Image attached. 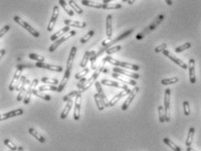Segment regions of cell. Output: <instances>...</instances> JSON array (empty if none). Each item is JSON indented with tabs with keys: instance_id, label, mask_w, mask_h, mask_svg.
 Returning a JSON list of instances; mask_svg holds the SVG:
<instances>
[{
	"instance_id": "44dd1931",
	"label": "cell",
	"mask_w": 201,
	"mask_h": 151,
	"mask_svg": "<svg viewBox=\"0 0 201 151\" xmlns=\"http://www.w3.org/2000/svg\"><path fill=\"white\" fill-rule=\"evenodd\" d=\"M94 86H95V88H96V90H97V94H98L99 95H100V97L103 99V102H104V104H105V107H106V108H107V107H109V101H108V98H107L105 93L103 91V87H102V83L99 82V81H95Z\"/></svg>"
},
{
	"instance_id": "7dc6e473",
	"label": "cell",
	"mask_w": 201,
	"mask_h": 151,
	"mask_svg": "<svg viewBox=\"0 0 201 151\" xmlns=\"http://www.w3.org/2000/svg\"><path fill=\"white\" fill-rule=\"evenodd\" d=\"M121 49H122V46H114L109 47L108 49H107L105 53H106V54L110 55L112 54V53H117V52L121 51Z\"/></svg>"
},
{
	"instance_id": "f35d334b",
	"label": "cell",
	"mask_w": 201,
	"mask_h": 151,
	"mask_svg": "<svg viewBox=\"0 0 201 151\" xmlns=\"http://www.w3.org/2000/svg\"><path fill=\"white\" fill-rule=\"evenodd\" d=\"M41 82L45 83V84H48V85H54V86L60 84V81L57 79L47 78V77H44V78L41 79Z\"/></svg>"
},
{
	"instance_id": "7402d4cb",
	"label": "cell",
	"mask_w": 201,
	"mask_h": 151,
	"mask_svg": "<svg viewBox=\"0 0 201 151\" xmlns=\"http://www.w3.org/2000/svg\"><path fill=\"white\" fill-rule=\"evenodd\" d=\"M112 77L116 79V80H119L120 82L124 83V84H130V85L133 86V87H136V82L134 80L127 78V77L124 78L123 76H121V74H119V73H112Z\"/></svg>"
},
{
	"instance_id": "be15d7a7",
	"label": "cell",
	"mask_w": 201,
	"mask_h": 151,
	"mask_svg": "<svg viewBox=\"0 0 201 151\" xmlns=\"http://www.w3.org/2000/svg\"><path fill=\"white\" fill-rule=\"evenodd\" d=\"M9 151H12V150H11V149H10V150Z\"/></svg>"
},
{
	"instance_id": "681fc988",
	"label": "cell",
	"mask_w": 201,
	"mask_h": 151,
	"mask_svg": "<svg viewBox=\"0 0 201 151\" xmlns=\"http://www.w3.org/2000/svg\"><path fill=\"white\" fill-rule=\"evenodd\" d=\"M183 108H184V114L185 115H190L191 114V109H190V105L188 101H184L183 102Z\"/></svg>"
},
{
	"instance_id": "ba28073f",
	"label": "cell",
	"mask_w": 201,
	"mask_h": 151,
	"mask_svg": "<svg viewBox=\"0 0 201 151\" xmlns=\"http://www.w3.org/2000/svg\"><path fill=\"white\" fill-rule=\"evenodd\" d=\"M76 34V32L75 31H71L68 34H66V35H64L63 37H61V39H57L56 41L53 42V44L52 45V46H50V47H49V49H48V51L50 52V53H53V52H54V51L56 50L57 48L59 47V46H61V44H63L64 42L66 41L67 39H69L70 38H72V37H74Z\"/></svg>"
},
{
	"instance_id": "ab89813d",
	"label": "cell",
	"mask_w": 201,
	"mask_h": 151,
	"mask_svg": "<svg viewBox=\"0 0 201 151\" xmlns=\"http://www.w3.org/2000/svg\"><path fill=\"white\" fill-rule=\"evenodd\" d=\"M89 56H90V52L89 51H86L84 53V55H83V58H82V60L80 61V67H82V68H85V67H87L86 66L88 64V61L89 60Z\"/></svg>"
},
{
	"instance_id": "52a82bcc",
	"label": "cell",
	"mask_w": 201,
	"mask_h": 151,
	"mask_svg": "<svg viewBox=\"0 0 201 151\" xmlns=\"http://www.w3.org/2000/svg\"><path fill=\"white\" fill-rule=\"evenodd\" d=\"M170 104H171V89L167 88L164 92V113H165V121H170Z\"/></svg>"
},
{
	"instance_id": "d6a6232c",
	"label": "cell",
	"mask_w": 201,
	"mask_h": 151,
	"mask_svg": "<svg viewBox=\"0 0 201 151\" xmlns=\"http://www.w3.org/2000/svg\"><path fill=\"white\" fill-rule=\"evenodd\" d=\"M33 94L36 97H39V98L43 99V100H45V101H51V96H50L49 94H44L43 92L39 91V89H34V90H33Z\"/></svg>"
},
{
	"instance_id": "6f0895ef",
	"label": "cell",
	"mask_w": 201,
	"mask_h": 151,
	"mask_svg": "<svg viewBox=\"0 0 201 151\" xmlns=\"http://www.w3.org/2000/svg\"><path fill=\"white\" fill-rule=\"evenodd\" d=\"M186 151H197L195 149H193V148H192V147H187L186 149Z\"/></svg>"
},
{
	"instance_id": "5b68a950",
	"label": "cell",
	"mask_w": 201,
	"mask_h": 151,
	"mask_svg": "<svg viewBox=\"0 0 201 151\" xmlns=\"http://www.w3.org/2000/svg\"><path fill=\"white\" fill-rule=\"evenodd\" d=\"M133 32H134V29H130V30H128V31H126V32H123V33H122V34H121L120 36L117 37L116 39H115L111 40V41L109 42V43L106 44V45H104V46H102V47H101L100 51H99L98 53H96L97 58H98L99 56L102 54V53H103L104 52H106V50H107V49H108L109 47H111V46H113L115 43L120 41V40H122V39H125V38H127L128 36H130V35L131 33H132Z\"/></svg>"
},
{
	"instance_id": "b9f144b4",
	"label": "cell",
	"mask_w": 201,
	"mask_h": 151,
	"mask_svg": "<svg viewBox=\"0 0 201 151\" xmlns=\"http://www.w3.org/2000/svg\"><path fill=\"white\" fill-rule=\"evenodd\" d=\"M158 117L160 123H164L165 121V113H164V108L163 106H159L158 108Z\"/></svg>"
},
{
	"instance_id": "6da1fadb",
	"label": "cell",
	"mask_w": 201,
	"mask_h": 151,
	"mask_svg": "<svg viewBox=\"0 0 201 151\" xmlns=\"http://www.w3.org/2000/svg\"><path fill=\"white\" fill-rule=\"evenodd\" d=\"M76 53H77L76 46H73L71 48L70 53H69V56H68L67 62H66V68L65 73H64V75H63V78L61 80L59 86H58V93H61L64 90L66 83H67L68 80L70 78L71 71H72V68H73V63H74V60H75Z\"/></svg>"
},
{
	"instance_id": "680465c9",
	"label": "cell",
	"mask_w": 201,
	"mask_h": 151,
	"mask_svg": "<svg viewBox=\"0 0 201 151\" xmlns=\"http://www.w3.org/2000/svg\"><path fill=\"white\" fill-rule=\"evenodd\" d=\"M136 2V0H128V4L130 5H132Z\"/></svg>"
},
{
	"instance_id": "74e56055",
	"label": "cell",
	"mask_w": 201,
	"mask_h": 151,
	"mask_svg": "<svg viewBox=\"0 0 201 151\" xmlns=\"http://www.w3.org/2000/svg\"><path fill=\"white\" fill-rule=\"evenodd\" d=\"M96 59H97V56H96V53L95 51L92 50L90 52V56H89V60L91 62V68L92 70H95V62H96Z\"/></svg>"
},
{
	"instance_id": "8fae6325",
	"label": "cell",
	"mask_w": 201,
	"mask_h": 151,
	"mask_svg": "<svg viewBox=\"0 0 201 151\" xmlns=\"http://www.w3.org/2000/svg\"><path fill=\"white\" fill-rule=\"evenodd\" d=\"M163 54H164L165 57H167L168 59H170L172 62H174L175 64L179 66L182 69H185H185L188 68V66H187L185 62H183L182 60H180V59H178V57H176L175 55H173L171 52H169V51L167 50H164V52H163Z\"/></svg>"
},
{
	"instance_id": "d590c367",
	"label": "cell",
	"mask_w": 201,
	"mask_h": 151,
	"mask_svg": "<svg viewBox=\"0 0 201 151\" xmlns=\"http://www.w3.org/2000/svg\"><path fill=\"white\" fill-rule=\"evenodd\" d=\"M68 4H69V6H70L71 8L75 11L76 13H78V14L83 13V10L81 9L79 5L76 4V2H75V0H69V1H68Z\"/></svg>"
},
{
	"instance_id": "30bf717a",
	"label": "cell",
	"mask_w": 201,
	"mask_h": 151,
	"mask_svg": "<svg viewBox=\"0 0 201 151\" xmlns=\"http://www.w3.org/2000/svg\"><path fill=\"white\" fill-rule=\"evenodd\" d=\"M113 73H119V74H122V75H124L126 77H130V78L135 79V80H137V79L140 78V75L138 73L129 71L127 69H122L121 67H118V66L113 67Z\"/></svg>"
},
{
	"instance_id": "7bdbcfd3",
	"label": "cell",
	"mask_w": 201,
	"mask_h": 151,
	"mask_svg": "<svg viewBox=\"0 0 201 151\" xmlns=\"http://www.w3.org/2000/svg\"><path fill=\"white\" fill-rule=\"evenodd\" d=\"M191 47H192V44H191L190 42H186V43H185L182 46L176 47V48H175V52L178 53H182V52L187 50V49H189V48H191Z\"/></svg>"
},
{
	"instance_id": "8d00e7d4",
	"label": "cell",
	"mask_w": 201,
	"mask_h": 151,
	"mask_svg": "<svg viewBox=\"0 0 201 151\" xmlns=\"http://www.w3.org/2000/svg\"><path fill=\"white\" fill-rule=\"evenodd\" d=\"M178 77H171V78L168 79H163L161 80V84L164 85V86H167V85H171V84H175V83L178 82Z\"/></svg>"
},
{
	"instance_id": "bcb514c9",
	"label": "cell",
	"mask_w": 201,
	"mask_h": 151,
	"mask_svg": "<svg viewBox=\"0 0 201 151\" xmlns=\"http://www.w3.org/2000/svg\"><path fill=\"white\" fill-rule=\"evenodd\" d=\"M4 143L5 144V146L8 147L10 149H11V150L16 151V150H18V149H19V147L16 146L14 143L11 142V140H9V139H5V141H4Z\"/></svg>"
},
{
	"instance_id": "ac0fdd59",
	"label": "cell",
	"mask_w": 201,
	"mask_h": 151,
	"mask_svg": "<svg viewBox=\"0 0 201 151\" xmlns=\"http://www.w3.org/2000/svg\"><path fill=\"white\" fill-rule=\"evenodd\" d=\"M23 114L24 110L22 108L12 110V111H10V112H7V113H5V114H2L1 116H0V120H1V121H3L9 119V118H12V117L22 115Z\"/></svg>"
},
{
	"instance_id": "2e32d148",
	"label": "cell",
	"mask_w": 201,
	"mask_h": 151,
	"mask_svg": "<svg viewBox=\"0 0 201 151\" xmlns=\"http://www.w3.org/2000/svg\"><path fill=\"white\" fill-rule=\"evenodd\" d=\"M39 68L47 69V70H50V71H53V72H58V73H61L63 71V67L60 66H54V65L47 64L45 62H36L35 65Z\"/></svg>"
},
{
	"instance_id": "484cf974",
	"label": "cell",
	"mask_w": 201,
	"mask_h": 151,
	"mask_svg": "<svg viewBox=\"0 0 201 151\" xmlns=\"http://www.w3.org/2000/svg\"><path fill=\"white\" fill-rule=\"evenodd\" d=\"M70 31V26H67L66 25L65 27H63L62 29H61L60 31H58L57 32H55L54 34H53L51 37H50V40L51 41H56L57 39H59L61 36H63L64 34H66L67 32Z\"/></svg>"
},
{
	"instance_id": "9c48e42d",
	"label": "cell",
	"mask_w": 201,
	"mask_h": 151,
	"mask_svg": "<svg viewBox=\"0 0 201 151\" xmlns=\"http://www.w3.org/2000/svg\"><path fill=\"white\" fill-rule=\"evenodd\" d=\"M139 92V87H135L132 90H131L130 94L128 95L127 97V99L125 100V101L123 102V104L122 106V111H126L128 108H129V107L131 104V102L134 101V99H135V97L136 96V94H137V93Z\"/></svg>"
},
{
	"instance_id": "3957f363",
	"label": "cell",
	"mask_w": 201,
	"mask_h": 151,
	"mask_svg": "<svg viewBox=\"0 0 201 151\" xmlns=\"http://www.w3.org/2000/svg\"><path fill=\"white\" fill-rule=\"evenodd\" d=\"M103 61L108 62L109 64L114 65V66H118V67H122V68L124 69H130V70H132L134 72H137V71L140 70V66L138 65L132 64V63H129V62H124V61H120V60H116V59H114V58L110 57V56H106L103 59Z\"/></svg>"
},
{
	"instance_id": "816d5d0a",
	"label": "cell",
	"mask_w": 201,
	"mask_h": 151,
	"mask_svg": "<svg viewBox=\"0 0 201 151\" xmlns=\"http://www.w3.org/2000/svg\"><path fill=\"white\" fill-rule=\"evenodd\" d=\"M167 47V44L166 43H163V44H161L160 46H157L156 48H155V53H163L164 50H166L165 48Z\"/></svg>"
},
{
	"instance_id": "ee69618b",
	"label": "cell",
	"mask_w": 201,
	"mask_h": 151,
	"mask_svg": "<svg viewBox=\"0 0 201 151\" xmlns=\"http://www.w3.org/2000/svg\"><path fill=\"white\" fill-rule=\"evenodd\" d=\"M164 18V15H159L158 17V18H157V19L155 20L154 22H153V23L151 24L150 26H149V30H150V31H151V30L155 29V28L157 27V26L159 24H160V22H161V21L163 20V18Z\"/></svg>"
},
{
	"instance_id": "11a10c76",
	"label": "cell",
	"mask_w": 201,
	"mask_h": 151,
	"mask_svg": "<svg viewBox=\"0 0 201 151\" xmlns=\"http://www.w3.org/2000/svg\"><path fill=\"white\" fill-rule=\"evenodd\" d=\"M5 54V49H2L1 52H0V58L2 59L4 57V55Z\"/></svg>"
},
{
	"instance_id": "f546056e",
	"label": "cell",
	"mask_w": 201,
	"mask_h": 151,
	"mask_svg": "<svg viewBox=\"0 0 201 151\" xmlns=\"http://www.w3.org/2000/svg\"><path fill=\"white\" fill-rule=\"evenodd\" d=\"M194 133H195V128H193V127L189 128L188 135H187L186 141H185V146L186 147H191V145H192L193 136H194Z\"/></svg>"
},
{
	"instance_id": "1f68e13d",
	"label": "cell",
	"mask_w": 201,
	"mask_h": 151,
	"mask_svg": "<svg viewBox=\"0 0 201 151\" xmlns=\"http://www.w3.org/2000/svg\"><path fill=\"white\" fill-rule=\"evenodd\" d=\"M163 142H164V143H165L167 146L170 147L173 151H181V149H180L178 145H176L171 139H169V138H164V139H163Z\"/></svg>"
},
{
	"instance_id": "ffe728a7",
	"label": "cell",
	"mask_w": 201,
	"mask_h": 151,
	"mask_svg": "<svg viewBox=\"0 0 201 151\" xmlns=\"http://www.w3.org/2000/svg\"><path fill=\"white\" fill-rule=\"evenodd\" d=\"M188 70H189V79L190 82L192 84L196 83V76H195V60L191 59L189 60V66H188Z\"/></svg>"
},
{
	"instance_id": "4dcf8cb0",
	"label": "cell",
	"mask_w": 201,
	"mask_h": 151,
	"mask_svg": "<svg viewBox=\"0 0 201 151\" xmlns=\"http://www.w3.org/2000/svg\"><path fill=\"white\" fill-rule=\"evenodd\" d=\"M59 4L61 6H62V8L64 9V11H66V13H67V15H69L71 17L74 16V11L72 10L71 7H68V5H66L65 0H59Z\"/></svg>"
},
{
	"instance_id": "60d3db41",
	"label": "cell",
	"mask_w": 201,
	"mask_h": 151,
	"mask_svg": "<svg viewBox=\"0 0 201 151\" xmlns=\"http://www.w3.org/2000/svg\"><path fill=\"white\" fill-rule=\"evenodd\" d=\"M89 73V67H85V68H83L81 71H80V72H78L77 73H75V79L76 80H80V79L84 78L85 76L88 74V73Z\"/></svg>"
},
{
	"instance_id": "cb8c5ba5",
	"label": "cell",
	"mask_w": 201,
	"mask_h": 151,
	"mask_svg": "<svg viewBox=\"0 0 201 151\" xmlns=\"http://www.w3.org/2000/svg\"><path fill=\"white\" fill-rule=\"evenodd\" d=\"M64 24L67 26L77 28H85L87 26V24L83 21H78V20H70V19H65Z\"/></svg>"
},
{
	"instance_id": "d4e9b609",
	"label": "cell",
	"mask_w": 201,
	"mask_h": 151,
	"mask_svg": "<svg viewBox=\"0 0 201 151\" xmlns=\"http://www.w3.org/2000/svg\"><path fill=\"white\" fill-rule=\"evenodd\" d=\"M112 20V15L108 14V16H107V18H106V36H107V38H111L113 34Z\"/></svg>"
},
{
	"instance_id": "5bb4252c",
	"label": "cell",
	"mask_w": 201,
	"mask_h": 151,
	"mask_svg": "<svg viewBox=\"0 0 201 151\" xmlns=\"http://www.w3.org/2000/svg\"><path fill=\"white\" fill-rule=\"evenodd\" d=\"M22 73H23V68H18L16 70L14 75H13V77H12V80H11V83H10L9 85L10 91H13V90H15V88H16L18 83H19V80L22 77V76H21V75H22Z\"/></svg>"
},
{
	"instance_id": "f907efd6",
	"label": "cell",
	"mask_w": 201,
	"mask_h": 151,
	"mask_svg": "<svg viewBox=\"0 0 201 151\" xmlns=\"http://www.w3.org/2000/svg\"><path fill=\"white\" fill-rule=\"evenodd\" d=\"M25 80H26V77H25V76H22V77L20 78V80H19V83H18L17 87L15 88V90H16V91H19V90L21 89L22 86L24 85V83L25 82Z\"/></svg>"
},
{
	"instance_id": "6125c7cd",
	"label": "cell",
	"mask_w": 201,
	"mask_h": 151,
	"mask_svg": "<svg viewBox=\"0 0 201 151\" xmlns=\"http://www.w3.org/2000/svg\"><path fill=\"white\" fill-rule=\"evenodd\" d=\"M123 3H125V2H128V0H122Z\"/></svg>"
},
{
	"instance_id": "277c9868",
	"label": "cell",
	"mask_w": 201,
	"mask_h": 151,
	"mask_svg": "<svg viewBox=\"0 0 201 151\" xmlns=\"http://www.w3.org/2000/svg\"><path fill=\"white\" fill-rule=\"evenodd\" d=\"M104 64H105V61H103V64L99 65L98 66L96 67V69L94 70V73L92 74V76L86 81L85 85L82 87V88H81L82 92L87 91L89 88H90V87L93 85L94 83H95L96 80H97V78L99 77V75L101 74V73L103 72V69H104Z\"/></svg>"
},
{
	"instance_id": "d6986e66",
	"label": "cell",
	"mask_w": 201,
	"mask_h": 151,
	"mask_svg": "<svg viewBox=\"0 0 201 151\" xmlns=\"http://www.w3.org/2000/svg\"><path fill=\"white\" fill-rule=\"evenodd\" d=\"M131 90L129 88V89H127V90H122V91L120 92L119 94H117L116 95L115 97H113L112 99L109 101V107H113V106H115L116 104L118 101H120L121 99H122V97L126 96V95H129L130 94Z\"/></svg>"
},
{
	"instance_id": "f5cc1de1",
	"label": "cell",
	"mask_w": 201,
	"mask_h": 151,
	"mask_svg": "<svg viewBox=\"0 0 201 151\" xmlns=\"http://www.w3.org/2000/svg\"><path fill=\"white\" fill-rule=\"evenodd\" d=\"M10 28H11V26H10L9 25H5L4 27L2 28V29H1V31H0V38H2V37L4 36L5 33L9 31Z\"/></svg>"
},
{
	"instance_id": "603a6c76",
	"label": "cell",
	"mask_w": 201,
	"mask_h": 151,
	"mask_svg": "<svg viewBox=\"0 0 201 151\" xmlns=\"http://www.w3.org/2000/svg\"><path fill=\"white\" fill-rule=\"evenodd\" d=\"M31 82H32V81H30L29 80H25V82L24 83V85L22 86V87H21V89L19 90V94H18V96H17V101H21L22 100H24V98L25 96V94H26V92H27V89H28Z\"/></svg>"
},
{
	"instance_id": "94428289",
	"label": "cell",
	"mask_w": 201,
	"mask_h": 151,
	"mask_svg": "<svg viewBox=\"0 0 201 151\" xmlns=\"http://www.w3.org/2000/svg\"><path fill=\"white\" fill-rule=\"evenodd\" d=\"M18 151H24V148L22 146H19L18 149Z\"/></svg>"
},
{
	"instance_id": "f1b7e54d",
	"label": "cell",
	"mask_w": 201,
	"mask_h": 151,
	"mask_svg": "<svg viewBox=\"0 0 201 151\" xmlns=\"http://www.w3.org/2000/svg\"><path fill=\"white\" fill-rule=\"evenodd\" d=\"M94 99L95 104H96V107H97L99 111H103L106 107H105V104H104V102H103V99L100 97V95H99L97 93L94 95Z\"/></svg>"
},
{
	"instance_id": "4316f807",
	"label": "cell",
	"mask_w": 201,
	"mask_h": 151,
	"mask_svg": "<svg viewBox=\"0 0 201 151\" xmlns=\"http://www.w3.org/2000/svg\"><path fill=\"white\" fill-rule=\"evenodd\" d=\"M73 104H74V101H73V100H70V101H68L67 102H66V104L64 109H63L62 113L61 114V120H64L66 118V116L68 115L69 112H70L71 109H72Z\"/></svg>"
},
{
	"instance_id": "4fadbf2b",
	"label": "cell",
	"mask_w": 201,
	"mask_h": 151,
	"mask_svg": "<svg viewBox=\"0 0 201 151\" xmlns=\"http://www.w3.org/2000/svg\"><path fill=\"white\" fill-rule=\"evenodd\" d=\"M59 13H60V9H59V6H53V13H52L51 18H50V21L48 24V26H47V31L48 32H52L53 30V27L55 25V24L57 22V19L59 17Z\"/></svg>"
},
{
	"instance_id": "836d02e7",
	"label": "cell",
	"mask_w": 201,
	"mask_h": 151,
	"mask_svg": "<svg viewBox=\"0 0 201 151\" xmlns=\"http://www.w3.org/2000/svg\"><path fill=\"white\" fill-rule=\"evenodd\" d=\"M82 93H83V92H82L81 89H80V90H75V91L71 92L68 94H66L65 97H63V101H64V102H67V101H70V100H73L74 97H76L78 94H82Z\"/></svg>"
},
{
	"instance_id": "7a4b0ae2",
	"label": "cell",
	"mask_w": 201,
	"mask_h": 151,
	"mask_svg": "<svg viewBox=\"0 0 201 151\" xmlns=\"http://www.w3.org/2000/svg\"><path fill=\"white\" fill-rule=\"evenodd\" d=\"M81 4L85 6L95 8V9L119 10L122 8V5L120 4H100L98 2L91 1V0H81Z\"/></svg>"
},
{
	"instance_id": "e0dca14e",
	"label": "cell",
	"mask_w": 201,
	"mask_h": 151,
	"mask_svg": "<svg viewBox=\"0 0 201 151\" xmlns=\"http://www.w3.org/2000/svg\"><path fill=\"white\" fill-rule=\"evenodd\" d=\"M101 83L103 85L105 86H108V87H118V88H122L124 90L129 89V87L127 86L126 84L122 82H118V81H115V80H107V79H103L102 80Z\"/></svg>"
},
{
	"instance_id": "f6af8a7d",
	"label": "cell",
	"mask_w": 201,
	"mask_h": 151,
	"mask_svg": "<svg viewBox=\"0 0 201 151\" xmlns=\"http://www.w3.org/2000/svg\"><path fill=\"white\" fill-rule=\"evenodd\" d=\"M94 32L93 30H91V31H89L87 34H85V36H83L81 39H80V43L81 44H85L86 42H88L94 36Z\"/></svg>"
},
{
	"instance_id": "db71d44e",
	"label": "cell",
	"mask_w": 201,
	"mask_h": 151,
	"mask_svg": "<svg viewBox=\"0 0 201 151\" xmlns=\"http://www.w3.org/2000/svg\"><path fill=\"white\" fill-rule=\"evenodd\" d=\"M87 80H88L86 79V77H84V78H82V79H80V80L79 83L77 84V87L81 89V88H82V87H83V86L85 85V83H86V81H87Z\"/></svg>"
},
{
	"instance_id": "e575fe53",
	"label": "cell",
	"mask_w": 201,
	"mask_h": 151,
	"mask_svg": "<svg viewBox=\"0 0 201 151\" xmlns=\"http://www.w3.org/2000/svg\"><path fill=\"white\" fill-rule=\"evenodd\" d=\"M39 90L41 92L44 91H53L58 92V87L54 86V85H48V84H45L39 87Z\"/></svg>"
},
{
	"instance_id": "8992f818",
	"label": "cell",
	"mask_w": 201,
	"mask_h": 151,
	"mask_svg": "<svg viewBox=\"0 0 201 151\" xmlns=\"http://www.w3.org/2000/svg\"><path fill=\"white\" fill-rule=\"evenodd\" d=\"M13 20H14L15 22L17 24H19L20 26H22L24 29H25L27 32L30 33V34H32L33 37H35V38H39V32H38L36 29H34V28L31 25H29L26 21H25L24 19H22L21 18H19V16H15L14 18H13Z\"/></svg>"
},
{
	"instance_id": "9f6ffc18",
	"label": "cell",
	"mask_w": 201,
	"mask_h": 151,
	"mask_svg": "<svg viewBox=\"0 0 201 151\" xmlns=\"http://www.w3.org/2000/svg\"><path fill=\"white\" fill-rule=\"evenodd\" d=\"M164 1H165V3H166L169 6L172 5V1H171V0H164Z\"/></svg>"
},
{
	"instance_id": "e7e4bbea",
	"label": "cell",
	"mask_w": 201,
	"mask_h": 151,
	"mask_svg": "<svg viewBox=\"0 0 201 151\" xmlns=\"http://www.w3.org/2000/svg\"><path fill=\"white\" fill-rule=\"evenodd\" d=\"M147 1H148V0H147Z\"/></svg>"
},
{
	"instance_id": "7c38bea8",
	"label": "cell",
	"mask_w": 201,
	"mask_h": 151,
	"mask_svg": "<svg viewBox=\"0 0 201 151\" xmlns=\"http://www.w3.org/2000/svg\"><path fill=\"white\" fill-rule=\"evenodd\" d=\"M38 83H39V80L38 79H34L33 81L31 82V84H30L28 89H27V92L25 94V96L23 100V103L25 105L29 104L30 100H31V97H32V94H33V90L36 89V86L38 85Z\"/></svg>"
},
{
	"instance_id": "83f0119b",
	"label": "cell",
	"mask_w": 201,
	"mask_h": 151,
	"mask_svg": "<svg viewBox=\"0 0 201 151\" xmlns=\"http://www.w3.org/2000/svg\"><path fill=\"white\" fill-rule=\"evenodd\" d=\"M28 132H29V134L31 135H33V137L36 138V139H37L38 141H39V142L44 143V142H46V139H45V137H44L43 135H41L38 132V131H36L34 128H30L28 129Z\"/></svg>"
},
{
	"instance_id": "91938a15",
	"label": "cell",
	"mask_w": 201,
	"mask_h": 151,
	"mask_svg": "<svg viewBox=\"0 0 201 151\" xmlns=\"http://www.w3.org/2000/svg\"><path fill=\"white\" fill-rule=\"evenodd\" d=\"M113 0H103V4H109Z\"/></svg>"
},
{
	"instance_id": "c3c4849f",
	"label": "cell",
	"mask_w": 201,
	"mask_h": 151,
	"mask_svg": "<svg viewBox=\"0 0 201 151\" xmlns=\"http://www.w3.org/2000/svg\"><path fill=\"white\" fill-rule=\"evenodd\" d=\"M29 58L31 60H36L37 62H44L45 61V58L41 56V55L36 54V53H30L29 54Z\"/></svg>"
},
{
	"instance_id": "9a60e30c",
	"label": "cell",
	"mask_w": 201,
	"mask_h": 151,
	"mask_svg": "<svg viewBox=\"0 0 201 151\" xmlns=\"http://www.w3.org/2000/svg\"><path fill=\"white\" fill-rule=\"evenodd\" d=\"M81 101H82V96L81 94H78L75 97V111H74V119L75 121H79L80 117V108H81Z\"/></svg>"
}]
</instances>
